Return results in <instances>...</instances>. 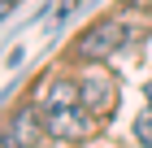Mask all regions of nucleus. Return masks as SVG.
Instances as JSON below:
<instances>
[{
    "label": "nucleus",
    "instance_id": "f257e3e1",
    "mask_svg": "<svg viewBox=\"0 0 152 148\" xmlns=\"http://www.w3.org/2000/svg\"><path fill=\"white\" fill-rule=\"evenodd\" d=\"M39 118H44V131L61 144H78L96 131L100 118L83 105V91L74 79H48L44 96H39Z\"/></svg>",
    "mask_w": 152,
    "mask_h": 148
},
{
    "label": "nucleus",
    "instance_id": "f03ea898",
    "mask_svg": "<svg viewBox=\"0 0 152 148\" xmlns=\"http://www.w3.org/2000/svg\"><path fill=\"white\" fill-rule=\"evenodd\" d=\"M126 39H130V31H126L122 18H100V22H91L87 31L78 35L74 57H78V61H104V57H113Z\"/></svg>",
    "mask_w": 152,
    "mask_h": 148
},
{
    "label": "nucleus",
    "instance_id": "7ed1b4c3",
    "mask_svg": "<svg viewBox=\"0 0 152 148\" xmlns=\"http://www.w3.org/2000/svg\"><path fill=\"white\" fill-rule=\"evenodd\" d=\"M44 118H39V105H18L4 126H0V148H39L44 139Z\"/></svg>",
    "mask_w": 152,
    "mask_h": 148
},
{
    "label": "nucleus",
    "instance_id": "20e7f679",
    "mask_svg": "<svg viewBox=\"0 0 152 148\" xmlns=\"http://www.w3.org/2000/svg\"><path fill=\"white\" fill-rule=\"evenodd\" d=\"M78 91H83V105H87L96 118H109L117 109V83H113V74L100 70L96 61H91V70L78 79Z\"/></svg>",
    "mask_w": 152,
    "mask_h": 148
},
{
    "label": "nucleus",
    "instance_id": "39448f33",
    "mask_svg": "<svg viewBox=\"0 0 152 148\" xmlns=\"http://www.w3.org/2000/svg\"><path fill=\"white\" fill-rule=\"evenodd\" d=\"M135 139H139L143 148H152V109H143V113L135 118Z\"/></svg>",
    "mask_w": 152,
    "mask_h": 148
},
{
    "label": "nucleus",
    "instance_id": "423d86ee",
    "mask_svg": "<svg viewBox=\"0 0 152 148\" xmlns=\"http://www.w3.org/2000/svg\"><path fill=\"white\" fill-rule=\"evenodd\" d=\"M9 9H13V0H0V18H9Z\"/></svg>",
    "mask_w": 152,
    "mask_h": 148
},
{
    "label": "nucleus",
    "instance_id": "0eeeda50",
    "mask_svg": "<svg viewBox=\"0 0 152 148\" xmlns=\"http://www.w3.org/2000/svg\"><path fill=\"white\" fill-rule=\"evenodd\" d=\"M126 4H135V9H143V0H126Z\"/></svg>",
    "mask_w": 152,
    "mask_h": 148
},
{
    "label": "nucleus",
    "instance_id": "6e6552de",
    "mask_svg": "<svg viewBox=\"0 0 152 148\" xmlns=\"http://www.w3.org/2000/svg\"><path fill=\"white\" fill-rule=\"evenodd\" d=\"M52 148H65V144H61V139H57V144H52Z\"/></svg>",
    "mask_w": 152,
    "mask_h": 148
},
{
    "label": "nucleus",
    "instance_id": "1a4fd4ad",
    "mask_svg": "<svg viewBox=\"0 0 152 148\" xmlns=\"http://www.w3.org/2000/svg\"><path fill=\"white\" fill-rule=\"evenodd\" d=\"M148 91H152V87H148Z\"/></svg>",
    "mask_w": 152,
    "mask_h": 148
}]
</instances>
